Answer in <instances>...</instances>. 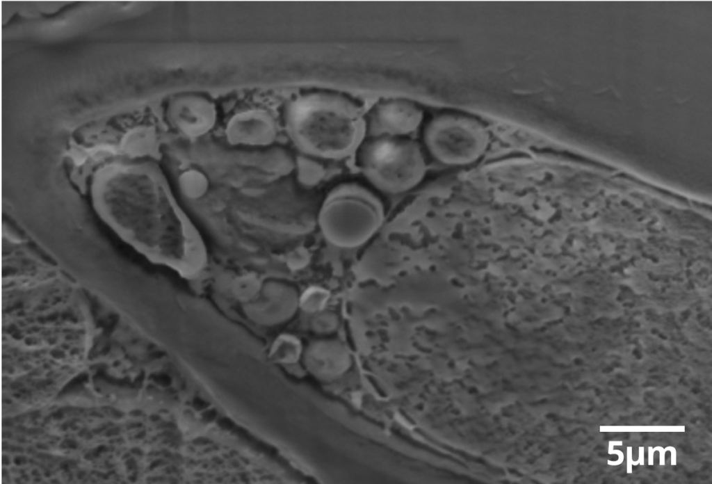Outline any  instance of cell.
I'll list each match as a JSON object with an SVG mask.
<instances>
[{"mask_svg":"<svg viewBox=\"0 0 712 484\" xmlns=\"http://www.w3.org/2000/svg\"><path fill=\"white\" fill-rule=\"evenodd\" d=\"M286 131L297 149L314 159H341L356 152L366 134L361 107L337 92L301 94L286 105Z\"/></svg>","mask_w":712,"mask_h":484,"instance_id":"cell-1","label":"cell"},{"mask_svg":"<svg viewBox=\"0 0 712 484\" xmlns=\"http://www.w3.org/2000/svg\"><path fill=\"white\" fill-rule=\"evenodd\" d=\"M383 216L382 203L371 191L355 183H345L333 188L321 202L317 222L330 243L354 248L373 236Z\"/></svg>","mask_w":712,"mask_h":484,"instance_id":"cell-2","label":"cell"},{"mask_svg":"<svg viewBox=\"0 0 712 484\" xmlns=\"http://www.w3.org/2000/svg\"><path fill=\"white\" fill-rule=\"evenodd\" d=\"M356 154L364 177L386 194L407 191L417 184L423 172L420 150L406 136H369Z\"/></svg>","mask_w":712,"mask_h":484,"instance_id":"cell-3","label":"cell"},{"mask_svg":"<svg viewBox=\"0 0 712 484\" xmlns=\"http://www.w3.org/2000/svg\"><path fill=\"white\" fill-rule=\"evenodd\" d=\"M421 113L412 102L390 99L376 104L366 120L369 136H405L419 125Z\"/></svg>","mask_w":712,"mask_h":484,"instance_id":"cell-4","label":"cell"},{"mask_svg":"<svg viewBox=\"0 0 712 484\" xmlns=\"http://www.w3.org/2000/svg\"><path fill=\"white\" fill-rule=\"evenodd\" d=\"M168 115L172 125L180 131L198 136L213 125L216 108L214 102L203 94L184 92L170 99Z\"/></svg>","mask_w":712,"mask_h":484,"instance_id":"cell-5","label":"cell"},{"mask_svg":"<svg viewBox=\"0 0 712 484\" xmlns=\"http://www.w3.org/2000/svg\"><path fill=\"white\" fill-rule=\"evenodd\" d=\"M275 125L269 111L250 108L233 118L228 131L229 137L237 143L263 144L273 140L276 132Z\"/></svg>","mask_w":712,"mask_h":484,"instance_id":"cell-6","label":"cell"},{"mask_svg":"<svg viewBox=\"0 0 712 484\" xmlns=\"http://www.w3.org/2000/svg\"><path fill=\"white\" fill-rule=\"evenodd\" d=\"M668 450L671 451V464L672 465H674L676 464V451H675V449L674 447H672V446L666 447L665 449H663L661 446H656V447H655L654 449H652V447H649V449H648V451H649V465H653V455H654V453L655 452V451H658L659 453H660V465H664V463H665V459H664L665 453L666 452V451H668Z\"/></svg>","mask_w":712,"mask_h":484,"instance_id":"cell-7","label":"cell"},{"mask_svg":"<svg viewBox=\"0 0 712 484\" xmlns=\"http://www.w3.org/2000/svg\"><path fill=\"white\" fill-rule=\"evenodd\" d=\"M622 443L621 441H620V442H609L608 453L609 454H617L619 456V458H618V460L617 461L611 462L610 460H608V463L609 465H613V466L618 465L621 464L623 462L624 455H623L622 452L621 451H620V450H614L613 449L614 445H622Z\"/></svg>","mask_w":712,"mask_h":484,"instance_id":"cell-8","label":"cell"},{"mask_svg":"<svg viewBox=\"0 0 712 484\" xmlns=\"http://www.w3.org/2000/svg\"><path fill=\"white\" fill-rule=\"evenodd\" d=\"M631 447H627V472L631 473V465H633Z\"/></svg>","mask_w":712,"mask_h":484,"instance_id":"cell-9","label":"cell"}]
</instances>
